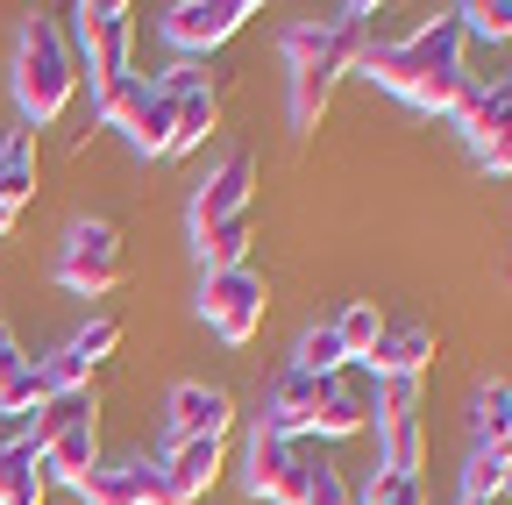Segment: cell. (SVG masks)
I'll list each match as a JSON object with an SVG mask.
<instances>
[{"instance_id": "obj_35", "label": "cell", "mask_w": 512, "mask_h": 505, "mask_svg": "<svg viewBox=\"0 0 512 505\" xmlns=\"http://www.w3.org/2000/svg\"><path fill=\"white\" fill-rule=\"evenodd\" d=\"M306 505H356V498H349L342 470H328V463H320V470H313V484H306Z\"/></svg>"}, {"instance_id": "obj_19", "label": "cell", "mask_w": 512, "mask_h": 505, "mask_svg": "<svg viewBox=\"0 0 512 505\" xmlns=\"http://www.w3.org/2000/svg\"><path fill=\"white\" fill-rule=\"evenodd\" d=\"M128 150H136V157H171V136H178V100H164L157 86H150V100L136 107V114H128Z\"/></svg>"}, {"instance_id": "obj_30", "label": "cell", "mask_w": 512, "mask_h": 505, "mask_svg": "<svg viewBox=\"0 0 512 505\" xmlns=\"http://www.w3.org/2000/svg\"><path fill=\"white\" fill-rule=\"evenodd\" d=\"M463 22V36H484V43H505L512 36V0H463V8H448Z\"/></svg>"}, {"instance_id": "obj_16", "label": "cell", "mask_w": 512, "mask_h": 505, "mask_svg": "<svg viewBox=\"0 0 512 505\" xmlns=\"http://www.w3.org/2000/svg\"><path fill=\"white\" fill-rule=\"evenodd\" d=\"M342 72H349L342 57H299V65H292V129H313V121L328 114Z\"/></svg>"}, {"instance_id": "obj_27", "label": "cell", "mask_w": 512, "mask_h": 505, "mask_svg": "<svg viewBox=\"0 0 512 505\" xmlns=\"http://www.w3.org/2000/svg\"><path fill=\"white\" fill-rule=\"evenodd\" d=\"M335 335H342V356H349V363H370V349H377V335H384V313H377L370 299H356V306H342Z\"/></svg>"}, {"instance_id": "obj_20", "label": "cell", "mask_w": 512, "mask_h": 505, "mask_svg": "<svg viewBox=\"0 0 512 505\" xmlns=\"http://www.w3.org/2000/svg\"><path fill=\"white\" fill-rule=\"evenodd\" d=\"M29 193H36V136L15 129L8 143H0V207H15V214H22Z\"/></svg>"}, {"instance_id": "obj_26", "label": "cell", "mask_w": 512, "mask_h": 505, "mask_svg": "<svg viewBox=\"0 0 512 505\" xmlns=\"http://www.w3.org/2000/svg\"><path fill=\"white\" fill-rule=\"evenodd\" d=\"M292 370H306V377H342V370H349L335 321H328V328H306V335H299V356H292Z\"/></svg>"}, {"instance_id": "obj_12", "label": "cell", "mask_w": 512, "mask_h": 505, "mask_svg": "<svg viewBox=\"0 0 512 505\" xmlns=\"http://www.w3.org/2000/svg\"><path fill=\"white\" fill-rule=\"evenodd\" d=\"M328 385H335V377L278 370V385H271V399H264V427H271V434H292V441H306V427H313L320 399H328Z\"/></svg>"}, {"instance_id": "obj_25", "label": "cell", "mask_w": 512, "mask_h": 505, "mask_svg": "<svg viewBox=\"0 0 512 505\" xmlns=\"http://www.w3.org/2000/svg\"><path fill=\"white\" fill-rule=\"evenodd\" d=\"M79 498H86V505H143V470H136V463H114V470L100 463V470L79 484Z\"/></svg>"}, {"instance_id": "obj_31", "label": "cell", "mask_w": 512, "mask_h": 505, "mask_svg": "<svg viewBox=\"0 0 512 505\" xmlns=\"http://www.w3.org/2000/svg\"><path fill=\"white\" fill-rule=\"evenodd\" d=\"M143 100H150V79H136V72H128V79H121V86H107L93 107H100V121H107V129H128V114H136Z\"/></svg>"}, {"instance_id": "obj_9", "label": "cell", "mask_w": 512, "mask_h": 505, "mask_svg": "<svg viewBox=\"0 0 512 505\" xmlns=\"http://www.w3.org/2000/svg\"><path fill=\"white\" fill-rule=\"evenodd\" d=\"M256 15V0H178V8H164V43L185 50V57H200L207 65V50H221L242 22Z\"/></svg>"}, {"instance_id": "obj_34", "label": "cell", "mask_w": 512, "mask_h": 505, "mask_svg": "<svg viewBox=\"0 0 512 505\" xmlns=\"http://www.w3.org/2000/svg\"><path fill=\"white\" fill-rule=\"evenodd\" d=\"M136 470H143V505H192V498L164 477V463H136Z\"/></svg>"}, {"instance_id": "obj_8", "label": "cell", "mask_w": 512, "mask_h": 505, "mask_svg": "<svg viewBox=\"0 0 512 505\" xmlns=\"http://www.w3.org/2000/svg\"><path fill=\"white\" fill-rule=\"evenodd\" d=\"M456 121H463L470 157H477L491 178H512V79L477 86V93H470V107H463Z\"/></svg>"}, {"instance_id": "obj_5", "label": "cell", "mask_w": 512, "mask_h": 505, "mask_svg": "<svg viewBox=\"0 0 512 505\" xmlns=\"http://www.w3.org/2000/svg\"><path fill=\"white\" fill-rule=\"evenodd\" d=\"M427 463V434H420V385L413 377H392L377 385V470L392 477H420Z\"/></svg>"}, {"instance_id": "obj_23", "label": "cell", "mask_w": 512, "mask_h": 505, "mask_svg": "<svg viewBox=\"0 0 512 505\" xmlns=\"http://www.w3.org/2000/svg\"><path fill=\"white\" fill-rule=\"evenodd\" d=\"M214 121H221V93L207 86V93H185L178 100V136H171V157L178 150H200L207 136H214Z\"/></svg>"}, {"instance_id": "obj_33", "label": "cell", "mask_w": 512, "mask_h": 505, "mask_svg": "<svg viewBox=\"0 0 512 505\" xmlns=\"http://www.w3.org/2000/svg\"><path fill=\"white\" fill-rule=\"evenodd\" d=\"M207 86H214V79H207V65H200V57H178V65H171V72L157 79V93H164V100H185V93H207Z\"/></svg>"}, {"instance_id": "obj_11", "label": "cell", "mask_w": 512, "mask_h": 505, "mask_svg": "<svg viewBox=\"0 0 512 505\" xmlns=\"http://www.w3.org/2000/svg\"><path fill=\"white\" fill-rule=\"evenodd\" d=\"M164 427H171V441H228V427H235V399L221 392V385H178L171 392V406H164Z\"/></svg>"}, {"instance_id": "obj_15", "label": "cell", "mask_w": 512, "mask_h": 505, "mask_svg": "<svg viewBox=\"0 0 512 505\" xmlns=\"http://www.w3.org/2000/svg\"><path fill=\"white\" fill-rule=\"evenodd\" d=\"M434 363V328L406 321V328H384L377 349H370V370H377V385H392V377H413L420 385V370Z\"/></svg>"}, {"instance_id": "obj_22", "label": "cell", "mask_w": 512, "mask_h": 505, "mask_svg": "<svg viewBox=\"0 0 512 505\" xmlns=\"http://www.w3.org/2000/svg\"><path fill=\"white\" fill-rule=\"evenodd\" d=\"M512 491V441H498V449H477L470 470H463V498H505Z\"/></svg>"}, {"instance_id": "obj_37", "label": "cell", "mask_w": 512, "mask_h": 505, "mask_svg": "<svg viewBox=\"0 0 512 505\" xmlns=\"http://www.w3.org/2000/svg\"><path fill=\"white\" fill-rule=\"evenodd\" d=\"M8 228H15V207H0V235H8Z\"/></svg>"}, {"instance_id": "obj_4", "label": "cell", "mask_w": 512, "mask_h": 505, "mask_svg": "<svg viewBox=\"0 0 512 505\" xmlns=\"http://www.w3.org/2000/svg\"><path fill=\"white\" fill-rule=\"evenodd\" d=\"M79 15V50H86V72H93V100L107 86L128 79V50H136V8L128 0H86Z\"/></svg>"}, {"instance_id": "obj_2", "label": "cell", "mask_w": 512, "mask_h": 505, "mask_svg": "<svg viewBox=\"0 0 512 505\" xmlns=\"http://www.w3.org/2000/svg\"><path fill=\"white\" fill-rule=\"evenodd\" d=\"M72 93H79V57L64 50V29L50 15H29L15 36V107L29 114V129H50L72 107Z\"/></svg>"}, {"instance_id": "obj_7", "label": "cell", "mask_w": 512, "mask_h": 505, "mask_svg": "<svg viewBox=\"0 0 512 505\" xmlns=\"http://www.w3.org/2000/svg\"><path fill=\"white\" fill-rule=\"evenodd\" d=\"M264 299H271V292H264V271H249V264L200 285V313H207V328H214L228 349H242L256 328H264Z\"/></svg>"}, {"instance_id": "obj_24", "label": "cell", "mask_w": 512, "mask_h": 505, "mask_svg": "<svg viewBox=\"0 0 512 505\" xmlns=\"http://www.w3.org/2000/svg\"><path fill=\"white\" fill-rule=\"evenodd\" d=\"M43 399H50V385H43V370H36V363H22L15 377H0V427H22Z\"/></svg>"}, {"instance_id": "obj_29", "label": "cell", "mask_w": 512, "mask_h": 505, "mask_svg": "<svg viewBox=\"0 0 512 505\" xmlns=\"http://www.w3.org/2000/svg\"><path fill=\"white\" fill-rule=\"evenodd\" d=\"M114 349H121V321H114V313H100V321H86V328H79L72 342H64V356H72V363H79L86 377H93V370H100V363H107Z\"/></svg>"}, {"instance_id": "obj_10", "label": "cell", "mask_w": 512, "mask_h": 505, "mask_svg": "<svg viewBox=\"0 0 512 505\" xmlns=\"http://www.w3.org/2000/svg\"><path fill=\"white\" fill-rule=\"evenodd\" d=\"M249 193H256V157L249 150H228L200 178V193H192V242H200L207 228H221V221H242L249 214Z\"/></svg>"}, {"instance_id": "obj_21", "label": "cell", "mask_w": 512, "mask_h": 505, "mask_svg": "<svg viewBox=\"0 0 512 505\" xmlns=\"http://www.w3.org/2000/svg\"><path fill=\"white\" fill-rule=\"evenodd\" d=\"M192 257H200V271H207V278H221V271H242V264H249V214H242V221H221V228H207L200 242H192Z\"/></svg>"}, {"instance_id": "obj_6", "label": "cell", "mask_w": 512, "mask_h": 505, "mask_svg": "<svg viewBox=\"0 0 512 505\" xmlns=\"http://www.w3.org/2000/svg\"><path fill=\"white\" fill-rule=\"evenodd\" d=\"M313 470H320V456L306 449V441L271 434V427L249 434V491H256V498H271V505H306Z\"/></svg>"}, {"instance_id": "obj_28", "label": "cell", "mask_w": 512, "mask_h": 505, "mask_svg": "<svg viewBox=\"0 0 512 505\" xmlns=\"http://www.w3.org/2000/svg\"><path fill=\"white\" fill-rule=\"evenodd\" d=\"M498 441H512V377L477 392V449H498Z\"/></svg>"}, {"instance_id": "obj_36", "label": "cell", "mask_w": 512, "mask_h": 505, "mask_svg": "<svg viewBox=\"0 0 512 505\" xmlns=\"http://www.w3.org/2000/svg\"><path fill=\"white\" fill-rule=\"evenodd\" d=\"M22 363H29V356H22V342H15V328H8V321H0V377H15Z\"/></svg>"}, {"instance_id": "obj_18", "label": "cell", "mask_w": 512, "mask_h": 505, "mask_svg": "<svg viewBox=\"0 0 512 505\" xmlns=\"http://www.w3.org/2000/svg\"><path fill=\"white\" fill-rule=\"evenodd\" d=\"M43 491H50L43 456L29 441H15V427H8V449H0V505H43Z\"/></svg>"}, {"instance_id": "obj_32", "label": "cell", "mask_w": 512, "mask_h": 505, "mask_svg": "<svg viewBox=\"0 0 512 505\" xmlns=\"http://www.w3.org/2000/svg\"><path fill=\"white\" fill-rule=\"evenodd\" d=\"M356 505H427L420 498V477H392V470H377L370 484H363V498Z\"/></svg>"}, {"instance_id": "obj_17", "label": "cell", "mask_w": 512, "mask_h": 505, "mask_svg": "<svg viewBox=\"0 0 512 505\" xmlns=\"http://www.w3.org/2000/svg\"><path fill=\"white\" fill-rule=\"evenodd\" d=\"M157 463H164V477H171L185 498H200V491H214V477H221V463H228V441H171Z\"/></svg>"}, {"instance_id": "obj_39", "label": "cell", "mask_w": 512, "mask_h": 505, "mask_svg": "<svg viewBox=\"0 0 512 505\" xmlns=\"http://www.w3.org/2000/svg\"><path fill=\"white\" fill-rule=\"evenodd\" d=\"M0 449H8V427H0Z\"/></svg>"}, {"instance_id": "obj_1", "label": "cell", "mask_w": 512, "mask_h": 505, "mask_svg": "<svg viewBox=\"0 0 512 505\" xmlns=\"http://www.w3.org/2000/svg\"><path fill=\"white\" fill-rule=\"evenodd\" d=\"M463 22L456 15H434L427 29H413L406 43H370L363 50V79H377L384 93H399L406 107H420V114H463L470 107V93H477V79H470V65H463Z\"/></svg>"}, {"instance_id": "obj_14", "label": "cell", "mask_w": 512, "mask_h": 505, "mask_svg": "<svg viewBox=\"0 0 512 505\" xmlns=\"http://www.w3.org/2000/svg\"><path fill=\"white\" fill-rule=\"evenodd\" d=\"M93 470H100V420H93V413H79V420H72V427H64L50 449H43V477H57V484H72V491H79Z\"/></svg>"}, {"instance_id": "obj_3", "label": "cell", "mask_w": 512, "mask_h": 505, "mask_svg": "<svg viewBox=\"0 0 512 505\" xmlns=\"http://www.w3.org/2000/svg\"><path fill=\"white\" fill-rule=\"evenodd\" d=\"M128 278V249L114 221H79L72 235L57 242V285L79 292V299H107Z\"/></svg>"}, {"instance_id": "obj_13", "label": "cell", "mask_w": 512, "mask_h": 505, "mask_svg": "<svg viewBox=\"0 0 512 505\" xmlns=\"http://www.w3.org/2000/svg\"><path fill=\"white\" fill-rule=\"evenodd\" d=\"M377 420V385L370 377H335L328 385V399H320V413H313V427H306V441L320 434V441H349V434H363Z\"/></svg>"}, {"instance_id": "obj_38", "label": "cell", "mask_w": 512, "mask_h": 505, "mask_svg": "<svg viewBox=\"0 0 512 505\" xmlns=\"http://www.w3.org/2000/svg\"><path fill=\"white\" fill-rule=\"evenodd\" d=\"M463 505H491V498H463Z\"/></svg>"}]
</instances>
